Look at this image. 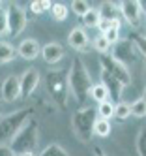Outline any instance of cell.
Segmentation results:
<instances>
[{"mask_svg":"<svg viewBox=\"0 0 146 156\" xmlns=\"http://www.w3.org/2000/svg\"><path fill=\"white\" fill-rule=\"evenodd\" d=\"M101 85L107 88L109 100H110L112 104L122 102V90H124L122 83H118V81H116L110 73H107V72H103V70H101Z\"/></svg>","mask_w":146,"mask_h":156,"instance_id":"8fae6325","label":"cell"},{"mask_svg":"<svg viewBox=\"0 0 146 156\" xmlns=\"http://www.w3.org/2000/svg\"><path fill=\"white\" fill-rule=\"evenodd\" d=\"M70 8H71V12H73L77 17H83L92 6H90L88 2H83V0H73V2L70 4Z\"/></svg>","mask_w":146,"mask_h":156,"instance_id":"f1b7e54d","label":"cell"},{"mask_svg":"<svg viewBox=\"0 0 146 156\" xmlns=\"http://www.w3.org/2000/svg\"><path fill=\"white\" fill-rule=\"evenodd\" d=\"M19 156H36L34 152H25V154H19Z\"/></svg>","mask_w":146,"mask_h":156,"instance_id":"d590c367","label":"cell"},{"mask_svg":"<svg viewBox=\"0 0 146 156\" xmlns=\"http://www.w3.org/2000/svg\"><path fill=\"white\" fill-rule=\"evenodd\" d=\"M51 6H53V2H45V0H38V2H30L28 4V12H30V15L34 13V15H43V13H47V12H51Z\"/></svg>","mask_w":146,"mask_h":156,"instance_id":"44dd1931","label":"cell"},{"mask_svg":"<svg viewBox=\"0 0 146 156\" xmlns=\"http://www.w3.org/2000/svg\"><path fill=\"white\" fill-rule=\"evenodd\" d=\"M0 117H2V107H0Z\"/></svg>","mask_w":146,"mask_h":156,"instance_id":"8d00e7d4","label":"cell"},{"mask_svg":"<svg viewBox=\"0 0 146 156\" xmlns=\"http://www.w3.org/2000/svg\"><path fill=\"white\" fill-rule=\"evenodd\" d=\"M0 156H15V154L8 145H0Z\"/></svg>","mask_w":146,"mask_h":156,"instance_id":"836d02e7","label":"cell"},{"mask_svg":"<svg viewBox=\"0 0 146 156\" xmlns=\"http://www.w3.org/2000/svg\"><path fill=\"white\" fill-rule=\"evenodd\" d=\"M8 34V12H6V4L0 8V36Z\"/></svg>","mask_w":146,"mask_h":156,"instance_id":"1f68e13d","label":"cell"},{"mask_svg":"<svg viewBox=\"0 0 146 156\" xmlns=\"http://www.w3.org/2000/svg\"><path fill=\"white\" fill-rule=\"evenodd\" d=\"M96 120H97V111L94 107H81L73 115V132L83 143L92 141Z\"/></svg>","mask_w":146,"mask_h":156,"instance_id":"5b68a950","label":"cell"},{"mask_svg":"<svg viewBox=\"0 0 146 156\" xmlns=\"http://www.w3.org/2000/svg\"><path fill=\"white\" fill-rule=\"evenodd\" d=\"M39 53H41L39 43H38L36 40H32V38L21 41L19 47H17V55H19L21 58H25V60H34Z\"/></svg>","mask_w":146,"mask_h":156,"instance_id":"9a60e30c","label":"cell"},{"mask_svg":"<svg viewBox=\"0 0 146 156\" xmlns=\"http://www.w3.org/2000/svg\"><path fill=\"white\" fill-rule=\"evenodd\" d=\"M90 98L94 100V102H97V104H101V102H107L109 100V94H107V88L101 85V83H97V85H92V88H90Z\"/></svg>","mask_w":146,"mask_h":156,"instance_id":"7402d4cb","label":"cell"},{"mask_svg":"<svg viewBox=\"0 0 146 156\" xmlns=\"http://www.w3.org/2000/svg\"><path fill=\"white\" fill-rule=\"evenodd\" d=\"M19 83H21V98H30L39 85V72L36 68L26 70L19 77Z\"/></svg>","mask_w":146,"mask_h":156,"instance_id":"30bf717a","label":"cell"},{"mask_svg":"<svg viewBox=\"0 0 146 156\" xmlns=\"http://www.w3.org/2000/svg\"><path fill=\"white\" fill-rule=\"evenodd\" d=\"M96 111H97V117H99V119H105V120L114 119V104H112L110 100L97 104V109H96Z\"/></svg>","mask_w":146,"mask_h":156,"instance_id":"ffe728a7","label":"cell"},{"mask_svg":"<svg viewBox=\"0 0 146 156\" xmlns=\"http://www.w3.org/2000/svg\"><path fill=\"white\" fill-rule=\"evenodd\" d=\"M67 43L77 49V51H88L90 49V40H88V34H86V30L81 28V27H75L71 32H70V36H67Z\"/></svg>","mask_w":146,"mask_h":156,"instance_id":"5bb4252c","label":"cell"},{"mask_svg":"<svg viewBox=\"0 0 146 156\" xmlns=\"http://www.w3.org/2000/svg\"><path fill=\"white\" fill-rule=\"evenodd\" d=\"M6 12H8V36L17 38L21 32L25 30L28 15L25 12V8L19 6V4H8Z\"/></svg>","mask_w":146,"mask_h":156,"instance_id":"8992f818","label":"cell"},{"mask_svg":"<svg viewBox=\"0 0 146 156\" xmlns=\"http://www.w3.org/2000/svg\"><path fill=\"white\" fill-rule=\"evenodd\" d=\"M131 115L133 117H139V119L146 117V98L144 96L137 98L135 102H131Z\"/></svg>","mask_w":146,"mask_h":156,"instance_id":"d4e9b609","label":"cell"},{"mask_svg":"<svg viewBox=\"0 0 146 156\" xmlns=\"http://www.w3.org/2000/svg\"><path fill=\"white\" fill-rule=\"evenodd\" d=\"M120 13H124L126 23L137 30V34H141V19H142V6L141 2H120Z\"/></svg>","mask_w":146,"mask_h":156,"instance_id":"9c48e42d","label":"cell"},{"mask_svg":"<svg viewBox=\"0 0 146 156\" xmlns=\"http://www.w3.org/2000/svg\"><path fill=\"white\" fill-rule=\"evenodd\" d=\"M67 85L73 92L79 104H84L86 98H90V88H92V77L88 73V68L81 58H73L70 73H67Z\"/></svg>","mask_w":146,"mask_h":156,"instance_id":"6da1fadb","label":"cell"},{"mask_svg":"<svg viewBox=\"0 0 146 156\" xmlns=\"http://www.w3.org/2000/svg\"><path fill=\"white\" fill-rule=\"evenodd\" d=\"M39 55L43 57V60L47 62V64H56V62H60L66 57V49L60 45V43L51 41V43H47V45L41 47V53Z\"/></svg>","mask_w":146,"mask_h":156,"instance_id":"4fadbf2b","label":"cell"},{"mask_svg":"<svg viewBox=\"0 0 146 156\" xmlns=\"http://www.w3.org/2000/svg\"><path fill=\"white\" fill-rule=\"evenodd\" d=\"M2 6H4V4H2V2H0V8H2Z\"/></svg>","mask_w":146,"mask_h":156,"instance_id":"f35d334b","label":"cell"},{"mask_svg":"<svg viewBox=\"0 0 146 156\" xmlns=\"http://www.w3.org/2000/svg\"><path fill=\"white\" fill-rule=\"evenodd\" d=\"M81 21H83V27H86V28H97L99 21H101V15L97 12V8H90L88 12L81 17Z\"/></svg>","mask_w":146,"mask_h":156,"instance_id":"e0dca14e","label":"cell"},{"mask_svg":"<svg viewBox=\"0 0 146 156\" xmlns=\"http://www.w3.org/2000/svg\"><path fill=\"white\" fill-rule=\"evenodd\" d=\"M131 117V104L127 102H118L114 104V119L124 122V120H127Z\"/></svg>","mask_w":146,"mask_h":156,"instance_id":"d6986e66","label":"cell"},{"mask_svg":"<svg viewBox=\"0 0 146 156\" xmlns=\"http://www.w3.org/2000/svg\"><path fill=\"white\" fill-rule=\"evenodd\" d=\"M32 117H34V109L32 107H25V109L13 111V113H9V115H2L0 117V143L11 141L13 136Z\"/></svg>","mask_w":146,"mask_h":156,"instance_id":"3957f363","label":"cell"},{"mask_svg":"<svg viewBox=\"0 0 146 156\" xmlns=\"http://www.w3.org/2000/svg\"><path fill=\"white\" fill-rule=\"evenodd\" d=\"M97 12L101 15V19H107V21H114L118 19V13H120V6L114 4V2H103L99 8H97Z\"/></svg>","mask_w":146,"mask_h":156,"instance_id":"2e32d148","label":"cell"},{"mask_svg":"<svg viewBox=\"0 0 146 156\" xmlns=\"http://www.w3.org/2000/svg\"><path fill=\"white\" fill-rule=\"evenodd\" d=\"M120 27H122L120 19H114V21L101 19V21H99V25H97V30H99V34H105V32H109L110 28H118V30H120Z\"/></svg>","mask_w":146,"mask_h":156,"instance_id":"f546056e","label":"cell"},{"mask_svg":"<svg viewBox=\"0 0 146 156\" xmlns=\"http://www.w3.org/2000/svg\"><path fill=\"white\" fill-rule=\"evenodd\" d=\"M39 124L36 119H28L26 124L22 126L15 136L13 139L9 141V149L13 151L15 156L19 154H25V152H34V149L38 147V137H39Z\"/></svg>","mask_w":146,"mask_h":156,"instance_id":"7a4b0ae2","label":"cell"},{"mask_svg":"<svg viewBox=\"0 0 146 156\" xmlns=\"http://www.w3.org/2000/svg\"><path fill=\"white\" fill-rule=\"evenodd\" d=\"M103 36L107 38V41L110 43V45H114V43L120 40V30H118V28H110L109 32H105Z\"/></svg>","mask_w":146,"mask_h":156,"instance_id":"d6a6232c","label":"cell"},{"mask_svg":"<svg viewBox=\"0 0 146 156\" xmlns=\"http://www.w3.org/2000/svg\"><path fill=\"white\" fill-rule=\"evenodd\" d=\"M144 98H146V88H144Z\"/></svg>","mask_w":146,"mask_h":156,"instance_id":"74e56055","label":"cell"},{"mask_svg":"<svg viewBox=\"0 0 146 156\" xmlns=\"http://www.w3.org/2000/svg\"><path fill=\"white\" fill-rule=\"evenodd\" d=\"M0 94L6 102H15L17 98H21V83L17 75H9L2 81V87H0Z\"/></svg>","mask_w":146,"mask_h":156,"instance_id":"7c38bea8","label":"cell"},{"mask_svg":"<svg viewBox=\"0 0 146 156\" xmlns=\"http://www.w3.org/2000/svg\"><path fill=\"white\" fill-rule=\"evenodd\" d=\"M67 6L66 4H62V2H53V6H51V15H53V19L54 21H66L67 19Z\"/></svg>","mask_w":146,"mask_h":156,"instance_id":"cb8c5ba5","label":"cell"},{"mask_svg":"<svg viewBox=\"0 0 146 156\" xmlns=\"http://www.w3.org/2000/svg\"><path fill=\"white\" fill-rule=\"evenodd\" d=\"M39 156H70L67 154L60 145H56V143H53V145H47L41 152H39Z\"/></svg>","mask_w":146,"mask_h":156,"instance_id":"83f0119b","label":"cell"},{"mask_svg":"<svg viewBox=\"0 0 146 156\" xmlns=\"http://www.w3.org/2000/svg\"><path fill=\"white\" fill-rule=\"evenodd\" d=\"M45 88H47L49 96L53 98V102L66 109L67 105V92H70V85H67V75L60 70H51L45 75Z\"/></svg>","mask_w":146,"mask_h":156,"instance_id":"277c9868","label":"cell"},{"mask_svg":"<svg viewBox=\"0 0 146 156\" xmlns=\"http://www.w3.org/2000/svg\"><path fill=\"white\" fill-rule=\"evenodd\" d=\"M94 47H96V51H99L101 55H109L112 45L107 41V38H105L103 34H97V36H96V40H94Z\"/></svg>","mask_w":146,"mask_h":156,"instance_id":"484cf974","label":"cell"},{"mask_svg":"<svg viewBox=\"0 0 146 156\" xmlns=\"http://www.w3.org/2000/svg\"><path fill=\"white\" fill-rule=\"evenodd\" d=\"M110 58H114L116 62L124 64L127 68L129 64H133L135 60H137V49H135L133 41L127 38V40H118L114 45L110 47Z\"/></svg>","mask_w":146,"mask_h":156,"instance_id":"ba28073f","label":"cell"},{"mask_svg":"<svg viewBox=\"0 0 146 156\" xmlns=\"http://www.w3.org/2000/svg\"><path fill=\"white\" fill-rule=\"evenodd\" d=\"M94 154H96V156H107V154H105L103 151L99 149V147H94Z\"/></svg>","mask_w":146,"mask_h":156,"instance_id":"e575fe53","label":"cell"},{"mask_svg":"<svg viewBox=\"0 0 146 156\" xmlns=\"http://www.w3.org/2000/svg\"><path fill=\"white\" fill-rule=\"evenodd\" d=\"M110 133V120H105V119H99L96 120L94 124V136H99V137H109Z\"/></svg>","mask_w":146,"mask_h":156,"instance_id":"603a6c76","label":"cell"},{"mask_svg":"<svg viewBox=\"0 0 146 156\" xmlns=\"http://www.w3.org/2000/svg\"><path fill=\"white\" fill-rule=\"evenodd\" d=\"M129 40L133 41L135 49H137V51L142 55V57H146V36H142V34H137V32H133Z\"/></svg>","mask_w":146,"mask_h":156,"instance_id":"4316f807","label":"cell"},{"mask_svg":"<svg viewBox=\"0 0 146 156\" xmlns=\"http://www.w3.org/2000/svg\"><path fill=\"white\" fill-rule=\"evenodd\" d=\"M15 55H17V49L11 45V43L8 41H0V64H8L15 58Z\"/></svg>","mask_w":146,"mask_h":156,"instance_id":"ac0fdd59","label":"cell"},{"mask_svg":"<svg viewBox=\"0 0 146 156\" xmlns=\"http://www.w3.org/2000/svg\"><path fill=\"white\" fill-rule=\"evenodd\" d=\"M137 154L146 156V126L141 128L139 136H137Z\"/></svg>","mask_w":146,"mask_h":156,"instance_id":"4dcf8cb0","label":"cell"},{"mask_svg":"<svg viewBox=\"0 0 146 156\" xmlns=\"http://www.w3.org/2000/svg\"><path fill=\"white\" fill-rule=\"evenodd\" d=\"M99 64H101V70L110 73L118 83H122V87H129L131 85V73H129V70L124 64L116 62L114 58H110L109 55H101Z\"/></svg>","mask_w":146,"mask_h":156,"instance_id":"52a82bcc","label":"cell"}]
</instances>
